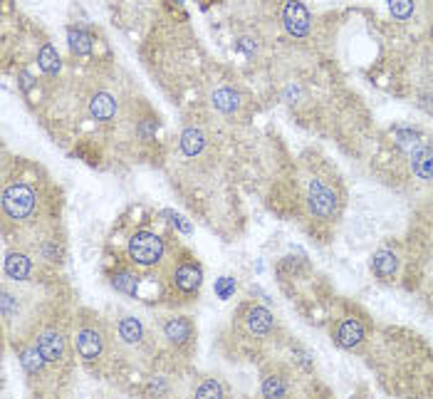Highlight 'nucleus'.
Segmentation results:
<instances>
[{"label":"nucleus","mask_w":433,"mask_h":399,"mask_svg":"<svg viewBox=\"0 0 433 399\" xmlns=\"http://www.w3.org/2000/svg\"><path fill=\"white\" fill-rule=\"evenodd\" d=\"M200 280H203V273H200V266H196V263H184L173 273V285L181 293H196L200 288Z\"/></svg>","instance_id":"8"},{"label":"nucleus","mask_w":433,"mask_h":399,"mask_svg":"<svg viewBox=\"0 0 433 399\" xmlns=\"http://www.w3.org/2000/svg\"><path fill=\"white\" fill-rule=\"evenodd\" d=\"M196 394L198 397H223V387L218 382H213V379H208V382H203L196 389Z\"/></svg>","instance_id":"24"},{"label":"nucleus","mask_w":433,"mask_h":399,"mask_svg":"<svg viewBox=\"0 0 433 399\" xmlns=\"http://www.w3.org/2000/svg\"><path fill=\"white\" fill-rule=\"evenodd\" d=\"M213 107L221 112H226V115H230V112H235L240 107V97L235 89L230 87H221L213 92Z\"/></svg>","instance_id":"16"},{"label":"nucleus","mask_w":433,"mask_h":399,"mask_svg":"<svg viewBox=\"0 0 433 399\" xmlns=\"http://www.w3.org/2000/svg\"><path fill=\"white\" fill-rule=\"evenodd\" d=\"M102 347H104V340L102 333L94 328H82L77 333V352H80L85 360H97L102 355Z\"/></svg>","instance_id":"7"},{"label":"nucleus","mask_w":433,"mask_h":399,"mask_svg":"<svg viewBox=\"0 0 433 399\" xmlns=\"http://www.w3.org/2000/svg\"><path fill=\"white\" fill-rule=\"evenodd\" d=\"M119 335L124 342H139L141 335H144V328H141V323L136 320V317H122Z\"/></svg>","instance_id":"18"},{"label":"nucleus","mask_w":433,"mask_h":399,"mask_svg":"<svg viewBox=\"0 0 433 399\" xmlns=\"http://www.w3.org/2000/svg\"><path fill=\"white\" fill-rule=\"evenodd\" d=\"M173 3H186V0H173Z\"/></svg>","instance_id":"26"},{"label":"nucleus","mask_w":433,"mask_h":399,"mask_svg":"<svg viewBox=\"0 0 433 399\" xmlns=\"http://www.w3.org/2000/svg\"><path fill=\"white\" fill-rule=\"evenodd\" d=\"M70 48H72V52L80 57L89 55V50H92V38H89L82 28H70Z\"/></svg>","instance_id":"17"},{"label":"nucleus","mask_w":433,"mask_h":399,"mask_svg":"<svg viewBox=\"0 0 433 399\" xmlns=\"http://www.w3.org/2000/svg\"><path fill=\"white\" fill-rule=\"evenodd\" d=\"M335 340H337V344H339V347H344V350H352V347H357V344L364 340V325L359 323L357 317H344V320L337 325Z\"/></svg>","instance_id":"5"},{"label":"nucleus","mask_w":433,"mask_h":399,"mask_svg":"<svg viewBox=\"0 0 433 399\" xmlns=\"http://www.w3.org/2000/svg\"><path fill=\"white\" fill-rule=\"evenodd\" d=\"M89 112H92L94 119L99 122H109L114 115H117V102H114L112 94L107 92H99L97 97L89 102Z\"/></svg>","instance_id":"13"},{"label":"nucleus","mask_w":433,"mask_h":399,"mask_svg":"<svg viewBox=\"0 0 433 399\" xmlns=\"http://www.w3.org/2000/svg\"><path fill=\"white\" fill-rule=\"evenodd\" d=\"M40 67H43L47 75H57V70H60V57H57V52H54V48H50V45H45L43 50H40Z\"/></svg>","instance_id":"20"},{"label":"nucleus","mask_w":433,"mask_h":399,"mask_svg":"<svg viewBox=\"0 0 433 399\" xmlns=\"http://www.w3.org/2000/svg\"><path fill=\"white\" fill-rule=\"evenodd\" d=\"M307 201H309V211H312L317 219H322V221L335 219V214H337V194H335V189L327 184V181L312 179V184H309Z\"/></svg>","instance_id":"3"},{"label":"nucleus","mask_w":433,"mask_h":399,"mask_svg":"<svg viewBox=\"0 0 433 399\" xmlns=\"http://www.w3.org/2000/svg\"><path fill=\"white\" fill-rule=\"evenodd\" d=\"M233 290H235V280H233V278H221V280L216 283V293L221 296V300H228Z\"/></svg>","instance_id":"25"},{"label":"nucleus","mask_w":433,"mask_h":399,"mask_svg":"<svg viewBox=\"0 0 433 399\" xmlns=\"http://www.w3.org/2000/svg\"><path fill=\"white\" fill-rule=\"evenodd\" d=\"M193 335V325L186 317H168L163 325V338L173 344H186Z\"/></svg>","instance_id":"9"},{"label":"nucleus","mask_w":433,"mask_h":399,"mask_svg":"<svg viewBox=\"0 0 433 399\" xmlns=\"http://www.w3.org/2000/svg\"><path fill=\"white\" fill-rule=\"evenodd\" d=\"M263 394L265 397H282V394H287V384L282 382V377H265L263 379Z\"/></svg>","instance_id":"22"},{"label":"nucleus","mask_w":433,"mask_h":399,"mask_svg":"<svg viewBox=\"0 0 433 399\" xmlns=\"http://www.w3.org/2000/svg\"><path fill=\"white\" fill-rule=\"evenodd\" d=\"M30 258L22 253H8L6 256V275L13 280H25L30 275Z\"/></svg>","instance_id":"14"},{"label":"nucleus","mask_w":433,"mask_h":399,"mask_svg":"<svg viewBox=\"0 0 433 399\" xmlns=\"http://www.w3.org/2000/svg\"><path fill=\"white\" fill-rule=\"evenodd\" d=\"M20 360H22V365L27 367V372H33V375H35V372H40V370H43L45 357L40 355V350H38V347H33V350H25V352H22V357H20Z\"/></svg>","instance_id":"23"},{"label":"nucleus","mask_w":433,"mask_h":399,"mask_svg":"<svg viewBox=\"0 0 433 399\" xmlns=\"http://www.w3.org/2000/svg\"><path fill=\"white\" fill-rule=\"evenodd\" d=\"M245 320H248L250 333H255V335H267L272 330V312L265 310V307H260V305L250 307Z\"/></svg>","instance_id":"12"},{"label":"nucleus","mask_w":433,"mask_h":399,"mask_svg":"<svg viewBox=\"0 0 433 399\" xmlns=\"http://www.w3.org/2000/svg\"><path fill=\"white\" fill-rule=\"evenodd\" d=\"M389 10L396 20H409L413 13V0H389Z\"/></svg>","instance_id":"21"},{"label":"nucleus","mask_w":433,"mask_h":399,"mask_svg":"<svg viewBox=\"0 0 433 399\" xmlns=\"http://www.w3.org/2000/svg\"><path fill=\"white\" fill-rule=\"evenodd\" d=\"M282 22L293 38H304L309 33V13L304 10L300 0H287L285 10H282Z\"/></svg>","instance_id":"4"},{"label":"nucleus","mask_w":433,"mask_h":399,"mask_svg":"<svg viewBox=\"0 0 433 399\" xmlns=\"http://www.w3.org/2000/svg\"><path fill=\"white\" fill-rule=\"evenodd\" d=\"M411 171L421 181L433 179V147H418L411 154Z\"/></svg>","instance_id":"10"},{"label":"nucleus","mask_w":433,"mask_h":399,"mask_svg":"<svg viewBox=\"0 0 433 399\" xmlns=\"http://www.w3.org/2000/svg\"><path fill=\"white\" fill-rule=\"evenodd\" d=\"M35 347L45 357V362H60L65 357V338L57 330H47V333L40 335Z\"/></svg>","instance_id":"6"},{"label":"nucleus","mask_w":433,"mask_h":399,"mask_svg":"<svg viewBox=\"0 0 433 399\" xmlns=\"http://www.w3.org/2000/svg\"><path fill=\"white\" fill-rule=\"evenodd\" d=\"M163 251H166L163 238L156 233H152V231H136V233L131 235L129 258L136 263V266L152 268V266H156V263L163 258Z\"/></svg>","instance_id":"1"},{"label":"nucleus","mask_w":433,"mask_h":399,"mask_svg":"<svg viewBox=\"0 0 433 399\" xmlns=\"http://www.w3.org/2000/svg\"><path fill=\"white\" fill-rule=\"evenodd\" d=\"M206 147V137H203V131L196 129V126H189V129L181 134V149H184L186 157H196V154L203 152Z\"/></svg>","instance_id":"15"},{"label":"nucleus","mask_w":433,"mask_h":399,"mask_svg":"<svg viewBox=\"0 0 433 399\" xmlns=\"http://www.w3.org/2000/svg\"><path fill=\"white\" fill-rule=\"evenodd\" d=\"M372 270L379 275L381 280H391L399 270V258L391 251H379L372 261Z\"/></svg>","instance_id":"11"},{"label":"nucleus","mask_w":433,"mask_h":399,"mask_svg":"<svg viewBox=\"0 0 433 399\" xmlns=\"http://www.w3.org/2000/svg\"><path fill=\"white\" fill-rule=\"evenodd\" d=\"M112 285L119 293H124V296H136V288H139V278H136L134 273H129V270H122V273H117L112 278Z\"/></svg>","instance_id":"19"},{"label":"nucleus","mask_w":433,"mask_h":399,"mask_svg":"<svg viewBox=\"0 0 433 399\" xmlns=\"http://www.w3.org/2000/svg\"><path fill=\"white\" fill-rule=\"evenodd\" d=\"M3 208L15 221L33 216L35 211V191L27 184H13L3 191Z\"/></svg>","instance_id":"2"}]
</instances>
